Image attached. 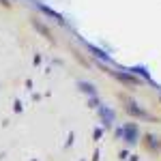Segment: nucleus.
Segmentation results:
<instances>
[]
</instances>
